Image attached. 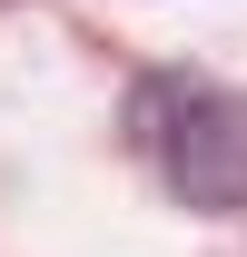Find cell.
I'll return each instance as SVG.
<instances>
[{"label": "cell", "mask_w": 247, "mask_h": 257, "mask_svg": "<svg viewBox=\"0 0 247 257\" xmlns=\"http://www.w3.org/2000/svg\"><path fill=\"white\" fill-rule=\"evenodd\" d=\"M129 149L158 168V188L198 218L247 208V99L198 69H149L129 89Z\"/></svg>", "instance_id": "1"}]
</instances>
